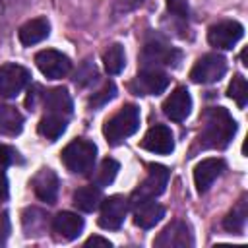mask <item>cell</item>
Instances as JSON below:
<instances>
[{
  "instance_id": "83f0119b",
  "label": "cell",
  "mask_w": 248,
  "mask_h": 248,
  "mask_svg": "<svg viewBox=\"0 0 248 248\" xmlns=\"http://www.w3.org/2000/svg\"><path fill=\"white\" fill-rule=\"evenodd\" d=\"M114 95H116L114 83H112V81H107L97 93H93V97L89 99V105H91V107H101V105L108 103L110 99H114Z\"/></svg>"
},
{
  "instance_id": "603a6c76",
  "label": "cell",
  "mask_w": 248,
  "mask_h": 248,
  "mask_svg": "<svg viewBox=\"0 0 248 248\" xmlns=\"http://www.w3.org/2000/svg\"><path fill=\"white\" fill-rule=\"evenodd\" d=\"M66 116H60V114H46V116H43L41 118V122H39V134L43 136V138H46V140H50V141H54V140H58L62 134H64V130H66Z\"/></svg>"
},
{
  "instance_id": "f546056e",
  "label": "cell",
  "mask_w": 248,
  "mask_h": 248,
  "mask_svg": "<svg viewBox=\"0 0 248 248\" xmlns=\"http://www.w3.org/2000/svg\"><path fill=\"white\" fill-rule=\"evenodd\" d=\"M16 155H17V153H16L12 147L0 145V170H4L8 165H12V161H14Z\"/></svg>"
},
{
  "instance_id": "d6986e66",
  "label": "cell",
  "mask_w": 248,
  "mask_h": 248,
  "mask_svg": "<svg viewBox=\"0 0 248 248\" xmlns=\"http://www.w3.org/2000/svg\"><path fill=\"white\" fill-rule=\"evenodd\" d=\"M45 108L50 114H60V116H70L72 112V97L64 87H54L45 95Z\"/></svg>"
},
{
  "instance_id": "2e32d148",
  "label": "cell",
  "mask_w": 248,
  "mask_h": 248,
  "mask_svg": "<svg viewBox=\"0 0 248 248\" xmlns=\"http://www.w3.org/2000/svg\"><path fill=\"white\" fill-rule=\"evenodd\" d=\"M31 186L35 190V196L41 202H46V203H54L56 202V196H58V176H56V172L52 169H41L33 176Z\"/></svg>"
},
{
  "instance_id": "9c48e42d",
  "label": "cell",
  "mask_w": 248,
  "mask_h": 248,
  "mask_svg": "<svg viewBox=\"0 0 248 248\" xmlns=\"http://www.w3.org/2000/svg\"><path fill=\"white\" fill-rule=\"evenodd\" d=\"M128 213V200L124 196H108L101 200V215H99V225L108 231L120 229L124 223V217Z\"/></svg>"
},
{
  "instance_id": "8992f818",
  "label": "cell",
  "mask_w": 248,
  "mask_h": 248,
  "mask_svg": "<svg viewBox=\"0 0 248 248\" xmlns=\"http://www.w3.org/2000/svg\"><path fill=\"white\" fill-rule=\"evenodd\" d=\"M244 35V27L234 21V19H225V21H219L215 25L209 27L207 31V41L211 46L215 48H223V50H229L232 48Z\"/></svg>"
},
{
  "instance_id": "6da1fadb",
  "label": "cell",
  "mask_w": 248,
  "mask_h": 248,
  "mask_svg": "<svg viewBox=\"0 0 248 248\" xmlns=\"http://www.w3.org/2000/svg\"><path fill=\"white\" fill-rule=\"evenodd\" d=\"M236 134V122L223 107H211L203 116L200 145L203 149H223Z\"/></svg>"
},
{
  "instance_id": "3957f363",
  "label": "cell",
  "mask_w": 248,
  "mask_h": 248,
  "mask_svg": "<svg viewBox=\"0 0 248 248\" xmlns=\"http://www.w3.org/2000/svg\"><path fill=\"white\" fill-rule=\"evenodd\" d=\"M60 159L66 165V169L72 170L74 174H89L97 159V147L93 141L79 138V140L70 141L62 149Z\"/></svg>"
},
{
  "instance_id": "f1b7e54d",
  "label": "cell",
  "mask_w": 248,
  "mask_h": 248,
  "mask_svg": "<svg viewBox=\"0 0 248 248\" xmlns=\"http://www.w3.org/2000/svg\"><path fill=\"white\" fill-rule=\"evenodd\" d=\"M167 8H169V12H172L178 17L188 16V0H167Z\"/></svg>"
},
{
  "instance_id": "52a82bcc",
  "label": "cell",
  "mask_w": 248,
  "mask_h": 248,
  "mask_svg": "<svg viewBox=\"0 0 248 248\" xmlns=\"http://www.w3.org/2000/svg\"><path fill=\"white\" fill-rule=\"evenodd\" d=\"M35 64L41 70V74L46 76L48 79L64 78L72 68L70 58L66 54H62L60 50H54V48H45V50L37 52L35 54Z\"/></svg>"
},
{
  "instance_id": "d4e9b609",
  "label": "cell",
  "mask_w": 248,
  "mask_h": 248,
  "mask_svg": "<svg viewBox=\"0 0 248 248\" xmlns=\"http://www.w3.org/2000/svg\"><path fill=\"white\" fill-rule=\"evenodd\" d=\"M246 217H248V207H246V198H240L238 203L229 211V215L223 221V227L231 232H240L246 225Z\"/></svg>"
},
{
  "instance_id": "30bf717a",
  "label": "cell",
  "mask_w": 248,
  "mask_h": 248,
  "mask_svg": "<svg viewBox=\"0 0 248 248\" xmlns=\"http://www.w3.org/2000/svg\"><path fill=\"white\" fill-rule=\"evenodd\" d=\"M169 85V76L165 72H161L159 68H143L134 83L132 89L136 91V95H159L167 89Z\"/></svg>"
},
{
  "instance_id": "1f68e13d",
  "label": "cell",
  "mask_w": 248,
  "mask_h": 248,
  "mask_svg": "<svg viewBox=\"0 0 248 248\" xmlns=\"http://www.w3.org/2000/svg\"><path fill=\"white\" fill-rule=\"evenodd\" d=\"M85 246H110V242L103 236H91V238H87Z\"/></svg>"
},
{
  "instance_id": "9a60e30c",
  "label": "cell",
  "mask_w": 248,
  "mask_h": 248,
  "mask_svg": "<svg viewBox=\"0 0 248 248\" xmlns=\"http://www.w3.org/2000/svg\"><path fill=\"white\" fill-rule=\"evenodd\" d=\"M190 110H192V97L186 87H176L163 103V112L174 122H182L190 114Z\"/></svg>"
},
{
  "instance_id": "7a4b0ae2",
  "label": "cell",
  "mask_w": 248,
  "mask_h": 248,
  "mask_svg": "<svg viewBox=\"0 0 248 248\" xmlns=\"http://www.w3.org/2000/svg\"><path fill=\"white\" fill-rule=\"evenodd\" d=\"M138 128H140V108L136 105H124L114 116H110L105 122L103 134L108 143L118 145L120 141L136 134Z\"/></svg>"
},
{
  "instance_id": "4316f807",
  "label": "cell",
  "mask_w": 248,
  "mask_h": 248,
  "mask_svg": "<svg viewBox=\"0 0 248 248\" xmlns=\"http://www.w3.org/2000/svg\"><path fill=\"white\" fill-rule=\"evenodd\" d=\"M227 95H229L240 108L246 105V101H248V83H246V79H244L240 74L231 79L229 89H227Z\"/></svg>"
},
{
  "instance_id": "cb8c5ba5",
  "label": "cell",
  "mask_w": 248,
  "mask_h": 248,
  "mask_svg": "<svg viewBox=\"0 0 248 248\" xmlns=\"http://www.w3.org/2000/svg\"><path fill=\"white\" fill-rule=\"evenodd\" d=\"M124 64H126V54H124L122 45L114 43L103 52V66H105L107 74H110V76L120 74L124 70Z\"/></svg>"
},
{
  "instance_id": "7402d4cb",
  "label": "cell",
  "mask_w": 248,
  "mask_h": 248,
  "mask_svg": "<svg viewBox=\"0 0 248 248\" xmlns=\"http://www.w3.org/2000/svg\"><path fill=\"white\" fill-rule=\"evenodd\" d=\"M101 188L99 186H81L74 192V205L81 211H95L101 205Z\"/></svg>"
},
{
  "instance_id": "484cf974",
  "label": "cell",
  "mask_w": 248,
  "mask_h": 248,
  "mask_svg": "<svg viewBox=\"0 0 248 248\" xmlns=\"http://www.w3.org/2000/svg\"><path fill=\"white\" fill-rule=\"evenodd\" d=\"M118 169H120V165H118L114 159L107 157V159L101 163V167H99V170H97V174H95V184H97L99 188L108 186V184L116 178Z\"/></svg>"
},
{
  "instance_id": "4fadbf2b",
  "label": "cell",
  "mask_w": 248,
  "mask_h": 248,
  "mask_svg": "<svg viewBox=\"0 0 248 248\" xmlns=\"http://www.w3.org/2000/svg\"><path fill=\"white\" fill-rule=\"evenodd\" d=\"M141 147L151 153H157V155H169L174 149V140H172L170 128H167L165 124L151 126L141 140Z\"/></svg>"
},
{
  "instance_id": "ffe728a7",
  "label": "cell",
  "mask_w": 248,
  "mask_h": 248,
  "mask_svg": "<svg viewBox=\"0 0 248 248\" xmlns=\"http://www.w3.org/2000/svg\"><path fill=\"white\" fill-rule=\"evenodd\" d=\"M23 128L21 112L12 105H0V134L17 136Z\"/></svg>"
},
{
  "instance_id": "ac0fdd59",
  "label": "cell",
  "mask_w": 248,
  "mask_h": 248,
  "mask_svg": "<svg viewBox=\"0 0 248 248\" xmlns=\"http://www.w3.org/2000/svg\"><path fill=\"white\" fill-rule=\"evenodd\" d=\"M48 33H50V23H48V19H46V17H35V19H29L27 23H23V25L19 27L17 37H19L21 45L31 46V45H37V43H41L43 39H46Z\"/></svg>"
},
{
  "instance_id": "ba28073f",
  "label": "cell",
  "mask_w": 248,
  "mask_h": 248,
  "mask_svg": "<svg viewBox=\"0 0 248 248\" xmlns=\"http://www.w3.org/2000/svg\"><path fill=\"white\" fill-rule=\"evenodd\" d=\"M31 76L27 68L19 64H4L0 66V97L12 99L21 93V89L29 83Z\"/></svg>"
},
{
  "instance_id": "5bb4252c",
  "label": "cell",
  "mask_w": 248,
  "mask_h": 248,
  "mask_svg": "<svg viewBox=\"0 0 248 248\" xmlns=\"http://www.w3.org/2000/svg\"><path fill=\"white\" fill-rule=\"evenodd\" d=\"M52 232L58 240H74L83 231V219L72 211H60L52 219Z\"/></svg>"
},
{
  "instance_id": "277c9868",
  "label": "cell",
  "mask_w": 248,
  "mask_h": 248,
  "mask_svg": "<svg viewBox=\"0 0 248 248\" xmlns=\"http://www.w3.org/2000/svg\"><path fill=\"white\" fill-rule=\"evenodd\" d=\"M167 182H169V170H167V167H163V165H149L147 176L143 178V182L130 196L132 207L138 205V203H141V202L155 200L157 196H161L165 192V188H167Z\"/></svg>"
},
{
  "instance_id": "44dd1931",
  "label": "cell",
  "mask_w": 248,
  "mask_h": 248,
  "mask_svg": "<svg viewBox=\"0 0 248 248\" xmlns=\"http://www.w3.org/2000/svg\"><path fill=\"white\" fill-rule=\"evenodd\" d=\"M178 56L180 54L176 50H172V48H169L165 45H159V43L147 45L145 50H143V60L147 64H153V66H147V68H155V64H169V66L176 64Z\"/></svg>"
},
{
  "instance_id": "8fae6325",
  "label": "cell",
  "mask_w": 248,
  "mask_h": 248,
  "mask_svg": "<svg viewBox=\"0 0 248 248\" xmlns=\"http://www.w3.org/2000/svg\"><path fill=\"white\" fill-rule=\"evenodd\" d=\"M159 248H188L194 244L192 232L184 221H172L167 225L153 242Z\"/></svg>"
},
{
  "instance_id": "4dcf8cb0",
  "label": "cell",
  "mask_w": 248,
  "mask_h": 248,
  "mask_svg": "<svg viewBox=\"0 0 248 248\" xmlns=\"http://www.w3.org/2000/svg\"><path fill=\"white\" fill-rule=\"evenodd\" d=\"M8 194H10V186H8V178L6 174L0 170V203L8 200Z\"/></svg>"
},
{
  "instance_id": "7c38bea8",
  "label": "cell",
  "mask_w": 248,
  "mask_h": 248,
  "mask_svg": "<svg viewBox=\"0 0 248 248\" xmlns=\"http://www.w3.org/2000/svg\"><path fill=\"white\" fill-rule=\"evenodd\" d=\"M225 170V161L219 159V157H207V159H202L196 167H194V184H196V190L200 194L207 192L209 186L221 176V172Z\"/></svg>"
},
{
  "instance_id": "e0dca14e",
  "label": "cell",
  "mask_w": 248,
  "mask_h": 248,
  "mask_svg": "<svg viewBox=\"0 0 248 248\" xmlns=\"http://www.w3.org/2000/svg\"><path fill=\"white\" fill-rule=\"evenodd\" d=\"M163 217H165V207L153 200H147V202L134 205V223L141 229L155 227Z\"/></svg>"
},
{
  "instance_id": "5b68a950",
  "label": "cell",
  "mask_w": 248,
  "mask_h": 248,
  "mask_svg": "<svg viewBox=\"0 0 248 248\" xmlns=\"http://www.w3.org/2000/svg\"><path fill=\"white\" fill-rule=\"evenodd\" d=\"M225 72H227L225 56H221L217 52H209V54H203L202 58H198V62L190 70V78L196 83H215L225 76Z\"/></svg>"
}]
</instances>
